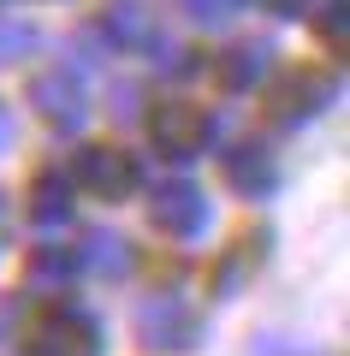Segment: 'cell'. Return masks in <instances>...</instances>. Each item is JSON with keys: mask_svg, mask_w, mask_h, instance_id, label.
Returning a JSON list of instances; mask_svg holds the SVG:
<instances>
[{"mask_svg": "<svg viewBox=\"0 0 350 356\" xmlns=\"http://www.w3.org/2000/svg\"><path fill=\"white\" fill-rule=\"evenodd\" d=\"M24 344H30V356H95L101 332H95V321L77 315V309H48V315L30 321Z\"/></svg>", "mask_w": 350, "mask_h": 356, "instance_id": "6da1fadb", "label": "cell"}, {"mask_svg": "<svg viewBox=\"0 0 350 356\" xmlns=\"http://www.w3.org/2000/svg\"><path fill=\"white\" fill-rule=\"evenodd\" d=\"M65 178H72V184H83L89 196H101V202H119V196L137 191V161H131L125 149L95 143V149H83L72 166H65Z\"/></svg>", "mask_w": 350, "mask_h": 356, "instance_id": "7a4b0ae2", "label": "cell"}, {"mask_svg": "<svg viewBox=\"0 0 350 356\" xmlns=\"http://www.w3.org/2000/svg\"><path fill=\"white\" fill-rule=\"evenodd\" d=\"M30 107H36V113L48 119L54 131L83 125V113H89L83 83H77V77L65 72V65H48V72H36V77H30Z\"/></svg>", "mask_w": 350, "mask_h": 356, "instance_id": "3957f363", "label": "cell"}, {"mask_svg": "<svg viewBox=\"0 0 350 356\" xmlns=\"http://www.w3.org/2000/svg\"><path fill=\"white\" fill-rule=\"evenodd\" d=\"M202 332V321L190 315L184 303H173V297H154V303L137 309V339L149 344V350H190Z\"/></svg>", "mask_w": 350, "mask_h": 356, "instance_id": "277c9868", "label": "cell"}, {"mask_svg": "<svg viewBox=\"0 0 350 356\" xmlns=\"http://www.w3.org/2000/svg\"><path fill=\"white\" fill-rule=\"evenodd\" d=\"M154 143H161L173 161H190V154H202L214 143V125H208V113L202 107H190V102H173V107H154Z\"/></svg>", "mask_w": 350, "mask_h": 356, "instance_id": "5b68a950", "label": "cell"}, {"mask_svg": "<svg viewBox=\"0 0 350 356\" xmlns=\"http://www.w3.org/2000/svg\"><path fill=\"white\" fill-rule=\"evenodd\" d=\"M326 102V83L315 72H279L273 83H267V119H273V125H297V119H309L315 107Z\"/></svg>", "mask_w": 350, "mask_h": 356, "instance_id": "8992f818", "label": "cell"}, {"mask_svg": "<svg viewBox=\"0 0 350 356\" xmlns=\"http://www.w3.org/2000/svg\"><path fill=\"white\" fill-rule=\"evenodd\" d=\"M154 226L173 232V238H190V232H202V220H208V202H202V191L190 184V178H166L161 191H154Z\"/></svg>", "mask_w": 350, "mask_h": 356, "instance_id": "52a82bcc", "label": "cell"}, {"mask_svg": "<svg viewBox=\"0 0 350 356\" xmlns=\"http://www.w3.org/2000/svg\"><path fill=\"white\" fill-rule=\"evenodd\" d=\"M220 178L238 196H267L273 191V154H267L262 143H238V149L220 161Z\"/></svg>", "mask_w": 350, "mask_h": 356, "instance_id": "ba28073f", "label": "cell"}, {"mask_svg": "<svg viewBox=\"0 0 350 356\" xmlns=\"http://www.w3.org/2000/svg\"><path fill=\"white\" fill-rule=\"evenodd\" d=\"M72 178H65V166H48V172L30 178V196H24V214L36 220V226H60L65 214H72Z\"/></svg>", "mask_w": 350, "mask_h": 356, "instance_id": "9c48e42d", "label": "cell"}, {"mask_svg": "<svg viewBox=\"0 0 350 356\" xmlns=\"http://www.w3.org/2000/svg\"><path fill=\"white\" fill-rule=\"evenodd\" d=\"M214 77H220V89H250L267 77V54L255 48V42H244V48H225L220 60H214Z\"/></svg>", "mask_w": 350, "mask_h": 356, "instance_id": "30bf717a", "label": "cell"}, {"mask_svg": "<svg viewBox=\"0 0 350 356\" xmlns=\"http://www.w3.org/2000/svg\"><path fill=\"white\" fill-rule=\"evenodd\" d=\"M262 250H267V232H250V238H238L232 250H225L220 273H214V291H238V285H244V273H250V267L262 261Z\"/></svg>", "mask_w": 350, "mask_h": 356, "instance_id": "8fae6325", "label": "cell"}, {"mask_svg": "<svg viewBox=\"0 0 350 356\" xmlns=\"http://www.w3.org/2000/svg\"><path fill=\"white\" fill-rule=\"evenodd\" d=\"M77 267H83V261H77L72 250H30V261H24V280H30V285H42V291H48V285L72 280Z\"/></svg>", "mask_w": 350, "mask_h": 356, "instance_id": "7c38bea8", "label": "cell"}, {"mask_svg": "<svg viewBox=\"0 0 350 356\" xmlns=\"http://www.w3.org/2000/svg\"><path fill=\"white\" fill-rule=\"evenodd\" d=\"M89 267H95V273H125L131 267V243L125 238H113V232H89Z\"/></svg>", "mask_w": 350, "mask_h": 356, "instance_id": "4fadbf2b", "label": "cell"}, {"mask_svg": "<svg viewBox=\"0 0 350 356\" xmlns=\"http://www.w3.org/2000/svg\"><path fill=\"white\" fill-rule=\"evenodd\" d=\"M107 30L119 42H143V36H149V18H143V6L125 0V6H113V13H107Z\"/></svg>", "mask_w": 350, "mask_h": 356, "instance_id": "5bb4252c", "label": "cell"}, {"mask_svg": "<svg viewBox=\"0 0 350 356\" xmlns=\"http://www.w3.org/2000/svg\"><path fill=\"white\" fill-rule=\"evenodd\" d=\"M184 13L196 24H225V18L238 13V0H184Z\"/></svg>", "mask_w": 350, "mask_h": 356, "instance_id": "9a60e30c", "label": "cell"}, {"mask_svg": "<svg viewBox=\"0 0 350 356\" xmlns=\"http://www.w3.org/2000/svg\"><path fill=\"white\" fill-rule=\"evenodd\" d=\"M24 42H30L24 30H0V60H6V54H18V48H24Z\"/></svg>", "mask_w": 350, "mask_h": 356, "instance_id": "2e32d148", "label": "cell"}, {"mask_svg": "<svg viewBox=\"0 0 350 356\" xmlns=\"http://www.w3.org/2000/svg\"><path fill=\"white\" fill-rule=\"evenodd\" d=\"M6 137H13V125H6V113H0V149H6Z\"/></svg>", "mask_w": 350, "mask_h": 356, "instance_id": "e0dca14e", "label": "cell"}, {"mask_svg": "<svg viewBox=\"0 0 350 356\" xmlns=\"http://www.w3.org/2000/svg\"><path fill=\"white\" fill-rule=\"evenodd\" d=\"M6 315H13V309H6V303H0V327H6Z\"/></svg>", "mask_w": 350, "mask_h": 356, "instance_id": "ac0fdd59", "label": "cell"}, {"mask_svg": "<svg viewBox=\"0 0 350 356\" xmlns=\"http://www.w3.org/2000/svg\"><path fill=\"white\" fill-rule=\"evenodd\" d=\"M0 226H6V202H0Z\"/></svg>", "mask_w": 350, "mask_h": 356, "instance_id": "d6986e66", "label": "cell"}]
</instances>
